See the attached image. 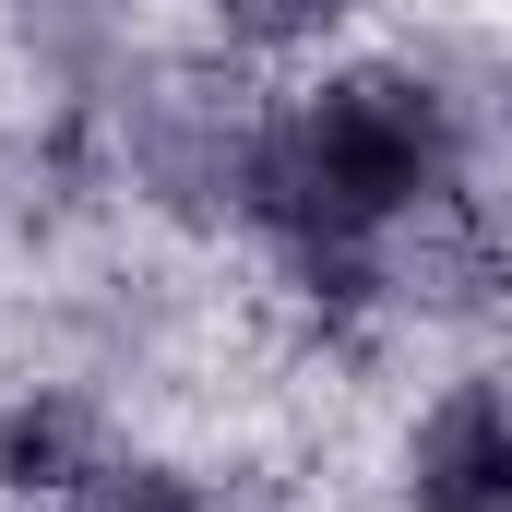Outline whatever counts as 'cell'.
<instances>
[{
  "mask_svg": "<svg viewBox=\"0 0 512 512\" xmlns=\"http://www.w3.org/2000/svg\"><path fill=\"white\" fill-rule=\"evenodd\" d=\"M108 465V429L84 393H24L0 405V501H72Z\"/></svg>",
  "mask_w": 512,
  "mask_h": 512,
  "instance_id": "obj_4",
  "label": "cell"
},
{
  "mask_svg": "<svg viewBox=\"0 0 512 512\" xmlns=\"http://www.w3.org/2000/svg\"><path fill=\"white\" fill-rule=\"evenodd\" d=\"M60 512H215V501H203V477H179V465H120V453H108Z\"/></svg>",
  "mask_w": 512,
  "mask_h": 512,
  "instance_id": "obj_5",
  "label": "cell"
},
{
  "mask_svg": "<svg viewBox=\"0 0 512 512\" xmlns=\"http://www.w3.org/2000/svg\"><path fill=\"white\" fill-rule=\"evenodd\" d=\"M262 120L239 72H203V60H155L120 108V155L131 179L179 215V227H227L251 203V155H262Z\"/></svg>",
  "mask_w": 512,
  "mask_h": 512,
  "instance_id": "obj_2",
  "label": "cell"
},
{
  "mask_svg": "<svg viewBox=\"0 0 512 512\" xmlns=\"http://www.w3.org/2000/svg\"><path fill=\"white\" fill-rule=\"evenodd\" d=\"M405 512H512V393L453 382L405 429Z\"/></svg>",
  "mask_w": 512,
  "mask_h": 512,
  "instance_id": "obj_3",
  "label": "cell"
},
{
  "mask_svg": "<svg viewBox=\"0 0 512 512\" xmlns=\"http://www.w3.org/2000/svg\"><path fill=\"white\" fill-rule=\"evenodd\" d=\"M429 203H453V108H441V84L393 72V60H358V72H322L310 96H286L262 120L251 203L239 215L310 286L370 298L382 251Z\"/></svg>",
  "mask_w": 512,
  "mask_h": 512,
  "instance_id": "obj_1",
  "label": "cell"
},
{
  "mask_svg": "<svg viewBox=\"0 0 512 512\" xmlns=\"http://www.w3.org/2000/svg\"><path fill=\"white\" fill-rule=\"evenodd\" d=\"M358 0H215V24L239 36V48H310V36H334Z\"/></svg>",
  "mask_w": 512,
  "mask_h": 512,
  "instance_id": "obj_6",
  "label": "cell"
}]
</instances>
